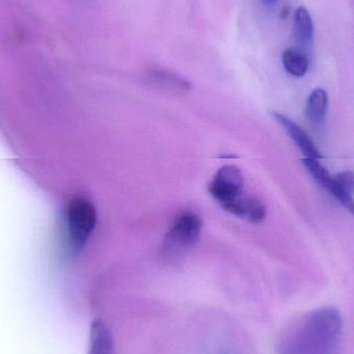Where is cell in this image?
Instances as JSON below:
<instances>
[{
	"instance_id": "cell-1",
	"label": "cell",
	"mask_w": 354,
	"mask_h": 354,
	"mask_svg": "<svg viewBox=\"0 0 354 354\" xmlns=\"http://www.w3.org/2000/svg\"><path fill=\"white\" fill-rule=\"evenodd\" d=\"M343 318L336 308H320L301 316L281 336L278 354H328L336 346Z\"/></svg>"
},
{
	"instance_id": "cell-2",
	"label": "cell",
	"mask_w": 354,
	"mask_h": 354,
	"mask_svg": "<svg viewBox=\"0 0 354 354\" xmlns=\"http://www.w3.org/2000/svg\"><path fill=\"white\" fill-rule=\"evenodd\" d=\"M208 192L223 209L252 224H260L266 207L258 198L245 194V178L236 166L221 168L208 185Z\"/></svg>"
},
{
	"instance_id": "cell-3",
	"label": "cell",
	"mask_w": 354,
	"mask_h": 354,
	"mask_svg": "<svg viewBox=\"0 0 354 354\" xmlns=\"http://www.w3.org/2000/svg\"><path fill=\"white\" fill-rule=\"evenodd\" d=\"M97 225V210L87 198L77 196L66 206V235L75 252L81 251L86 245Z\"/></svg>"
},
{
	"instance_id": "cell-4",
	"label": "cell",
	"mask_w": 354,
	"mask_h": 354,
	"mask_svg": "<svg viewBox=\"0 0 354 354\" xmlns=\"http://www.w3.org/2000/svg\"><path fill=\"white\" fill-rule=\"evenodd\" d=\"M202 221L195 212H187L179 214L164 243V252L171 255L191 247L199 239Z\"/></svg>"
},
{
	"instance_id": "cell-5",
	"label": "cell",
	"mask_w": 354,
	"mask_h": 354,
	"mask_svg": "<svg viewBox=\"0 0 354 354\" xmlns=\"http://www.w3.org/2000/svg\"><path fill=\"white\" fill-rule=\"evenodd\" d=\"M304 165L310 174L315 178V180L326 189L339 203L342 204L349 212L354 216V199L353 195L346 193L340 185L335 180L334 176H330V172L322 165L319 160L306 158L303 160Z\"/></svg>"
},
{
	"instance_id": "cell-6",
	"label": "cell",
	"mask_w": 354,
	"mask_h": 354,
	"mask_svg": "<svg viewBox=\"0 0 354 354\" xmlns=\"http://www.w3.org/2000/svg\"><path fill=\"white\" fill-rule=\"evenodd\" d=\"M272 116L283 127L285 132L290 137L291 140L295 142V145L301 149V153L306 156V158L317 160L324 158V156L320 153L317 147L314 145L312 139L310 138L309 135L299 124H295L290 118L283 115V114L278 113V112H274Z\"/></svg>"
},
{
	"instance_id": "cell-7",
	"label": "cell",
	"mask_w": 354,
	"mask_h": 354,
	"mask_svg": "<svg viewBox=\"0 0 354 354\" xmlns=\"http://www.w3.org/2000/svg\"><path fill=\"white\" fill-rule=\"evenodd\" d=\"M113 338L109 326L102 319L93 320L89 335L88 354H113Z\"/></svg>"
},
{
	"instance_id": "cell-8",
	"label": "cell",
	"mask_w": 354,
	"mask_h": 354,
	"mask_svg": "<svg viewBox=\"0 0 354 354\" xmlns=\"http://www.w3.org/2000/svg\"><path fill=\"white\" fill-rule=\"evenodd\" d=\"M293 33L299 46L311 47L314 39V23L311 14L305 6H299L293 19Z\"/></svg>"
},
{
	"instance_id": "cell-9",
	"label": "cell",
	"mask_w": 354,
	"mask_h": 354,
	"mask_svg": "<svg viewBox=\"0 0 354 354\" xmlns=\"http://www.w3.org/2000/svg\"><path fill=\"white\" fill-rule=\"evenodd\" d=\"M149 78L153 84L161 88L177 93H185L191 89L192 85L187 79L179 76L176 73L164 68H151L149 71Z\"/></svg>"
},
{
	"instance_id": "cell-10",
	"label": "cell",
	"mask_w": 354,
	"mask_h": 354,
	"mask_svg": "<svg viewBox=\"0 0 354 354\" xmlns=\"http://www.w3.org/2000/svg\"><path fill=\"white\" fill-rule=\"evenodd\" d=\"M283 66L287 73L301 78L309 70L310 62L307 54L299 48H287L282 54Z\"/></svg>"
},
{
	"instance_id": "cell-11",
	"label": "cell",
	"mask_w": 354,
	"mask_h": 354,
	"mask_svg": "<svg viewBox=\"0 0 354 354\" xmlns=\"http://www.w3.org/2000/svg\"><path fill=\"white\" fill-rule=\"evenodd\" d=\"M328 107V93L324 88H316L312 91L306 106V114L310 122L320 124L326 118Z\"/></svg>"
},
{
	"instance_id": "cell-12",
	"label": "cell",
	"mask_w": 354,
	"mask_h": 354,
	"mask_svg": "<svg viewBox=\"0 0 354 354\" xmlns=\"http://www.w3.org/2000/svg\"><path fill=\"white\" fill-rule=\"evenodd\" d=\"M335 180L344 189L346 193L353 195L354 194V172L351 170L340 172L334 176Z\"/></svg>"
},
{
	"instance_id": "cell-13",
	"label": "cell",
	"mask_w": 354,
	"mask_h": 354,
	"mask_svg": "<svg viewBox=\"0 0 354 354\" xmlns=\"http://www.w3.org/2000/svg\"><path fill=\"white\" fill-rule=\"evenodd\" d=\"M266 1H274V0H266Z\"/></svg>"
}]
</instances>
